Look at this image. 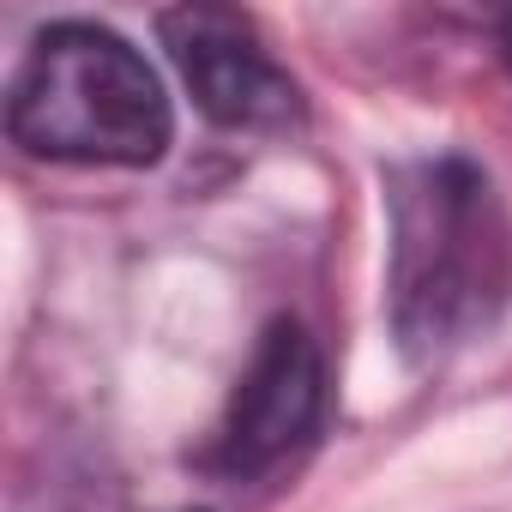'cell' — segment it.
Segmentation results:
<instances>
[{
    "instance_id": "3957f363",
    "label": "cell",
    "mask_w": 512,
    "mask_h": 512,
    "mask_svg": "<svg viewBox=\"0 0 512 512\" xmlns=\"http://www.w3.org/2000/svg\"><path fill=\"white\" fill-rule=\"evenodd\" d=\"M163 49L193 91L199 115L235 133H278L302 121L296 79L272 61L247 13L235 7H169L157 19Z\"/></svg>"
},
{
    "instance_id": "277c9868",
    "label": "cell",
    "mask_w": 512,
    "mask_h": 512,
    "mask_svg": "<svg viewBox=\"0 0 512 512\" xmlns=\"http://www.w3.org/2000/svg\"><path fill=\"white\" fill-rule=\"evenodd\" d=\"M320 410H326V362L314 338L296 320H272L229 392L211 464L229 476H266L296 446H308V434L320 428Z\"/></svg>"
},
{
    "instance_id": "7a4b0ae2",
    "label": "cell",
    "mask_w": 512,
    "mask_h": 512,
    "mask_svg": "<svg viewBox=\"0 0 512 512\" xmlns=\"http://www.w3.org/2000/svg\"><path fill=\"white\" fill-rule=\"evenodd\" d=\"M7 127L31 157L49 163H97V169H145L175 139V109L157 67L115 37L109 25H49L25 49Z\"/></svg>"
},
{
    "instance_id": "5b68a950",
    "label": "cell",
    "mask_w": 512,
    "mask_h": 512,
    "mask_svg": "<svg viewBox=\"0 0 512 512\" xmlns=\"http://www.w3.org/2000/svg\"><path fill=\"white\" fill-rule=\"evenodd\" d=\"M500 49H506V67H512V19H506V31H500Z\"/></svg>"
},
{
    "instance_id": "6da1fadb",
    "label": "cell",
    "mask_w": 512,
    "mask_h": 512,
    "mask_svg": "<svg viewBox=\"0 0 512 512\" xmlns=\"http://www.w3.org/2000/svg\"><path fill=\"white\" fill-rule=\"evenodd\" d=\"M392 332L410 362H440L482 338L512 290V235L494 181L470 157L392 169Z\"/></svg>"
}]
</instances>
